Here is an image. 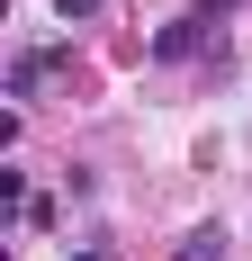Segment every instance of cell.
I'll list each match as a JSON object with an SVG mask.
<instances>
[{
	"label": "cell",
	"mask_w": 252,
	"mask_h": 261,
	"mask_svg": "<svg viewBox=\"0 0 252 261\" xmlns=\"http://www.w3.org/2000/svg\"><path fill=\"white\" fill-rule=\"evenodd\" d=\"M72 261H99V252H72Z\"/></svg>",
	"instance_id": "obj_5"
},
{
	"label": "cell",
	"mask_w": 252,
	"mask_h": 261,
	"mask_svg": "<svg viewBox=\"0 0 252 261\" xmlns=\"http://www.w3.org/2000/svg\"><path fill=\"white\" fill-rule=\"evenodd\" d=\"M189 45H198V18H171V27H162V36H153V54H162V63H180V54H189Z\"/></svg>",
	"instance_id": "obj_2"
},
{
	"label": "cell",
	"mask_w": 252,
	"mask_h": 261,
	"mask_svg": "<svg viewBox=\"0 0 252 261\" xmlns=\"http://www.w3.org/2000/svg\"><path fill=\"white\" fill-rule=\"evenodd\" d=\"M63 54H72V45H27L18 63H9V99H36V81H45L54 63H63Z\"/></svg>",
	"instance_id": "obj_1"
},
{
	"label": "cell",
	"mask_w": 252,
	"mask_h": 261,
	"mask_svg": "<svg viewBox=\"0 0 252 261\" xmlns=\"http://www.w3.org/2000/svg\"><path fill=\"white\" fill-rule=\"evenodd\" d=\"M54 18H63V27H81V18H99V0H54Z\"/></svg>",
	"instance_id": "obj_4"
},
{
	"label": "cell",
	"mask_w": 252,
	"mask_h": 261,
	"mask_svg": "<svg viewBox=\"0 0 252 261\" xmlns=\"http://www.w3.org/2000/svg\"><path fill=\"white\" fill-rule=\"evenodd\" d=\"M216 252H225V234H216V225H198V234L180 243V261H216Z\"/></svg>",
	"instance_id": "obj_3"
}]
</instances>
